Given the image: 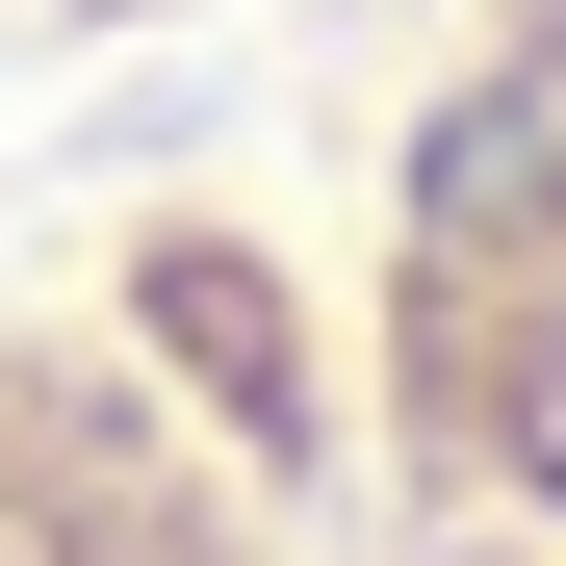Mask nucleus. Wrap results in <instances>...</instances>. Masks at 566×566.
Listing matches in <instances>:
<instances>
[{"mask_svg":"<svg viewBox=\"0 0 566 566\" xmlns=\"http://www.w3.org/2000/svg\"><path fill=\"white\" fill-rule=\"evenodd\" d=\"M412 412H438L412 566H566V0H515L412 129Z\"/></svg>","mask_w":566,"mask_h":566,"instance_id":"nucleus-1","label":"nucleus"}]
</instances>
